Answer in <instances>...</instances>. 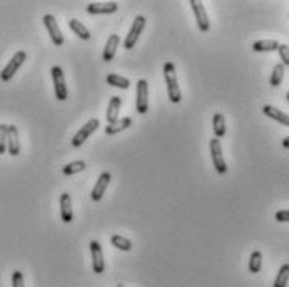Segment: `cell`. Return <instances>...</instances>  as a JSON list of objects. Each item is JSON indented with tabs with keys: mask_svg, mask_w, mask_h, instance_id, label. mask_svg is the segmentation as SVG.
Here are the masks:
<instances>
[{
	"mask_svg": "<svg viewBox=\"0 0 289 287\" xmlns=\"http://www.w3.org/2000/svg\"><path fill=\"white\" fill-rule=\"evenodd\" d=\"M86 167L87 165L84 160H74V162H70V164L62 167V174L64 176H75V174H79V172L86 170Z\"/></svg>",
	"mask_w": 289,
	"mask_h": 287,
	"instance_id": "obj_23",
	"label": "cell"
},
{
	"mask_svg": "<svg viewBox=\"0 0 289 287\" xmlns=\"http://www.w3.org/2000/svg\"><path fill=\"white\" fill-rule=\"evenodd\" d=\"M120 45V37L117 34H112L109 39H107V44L104 47V52H102V59L106 62H111L114 57H116L117 47Z\"/></svg>",
	"mask_w": 289,
	"mask_h": 287,
	"instance_id": "obj_15",
	"label": "cell"
},
{
	"mask_svg": "<svg viewBox=\"0 0 289 287\" xmlns=\"http://www.w3.org/2000/svg\"><path fill=\"white\" fill-rule=\"evenodd\" d=\"M12 287H23V276L20 271H15L12 274Z\"/></svg>",
	"mask_w": 289,
	"mask_h": 287,
	"instance_id": "obj_30",
	"label": "cell"
},
{
	"mask_svg": "<svg viewBox=\"0 0 289 287\" xmlns=\"http://www.w3.org/2000/svg\"><path fill=\"white\" fill-rule=\"evenodd\" d=\"M106 82L112 87L122 89V91H127V89L130 87V80L127 79V77L119 75V74H109L106 77Z\"/></svg>",
	"mask_w": 289,
	"mask_h": 287,
	"instance_id": "obj_19",
	"label": "cell"
},
{
	"mask_svg": "<svg viewBox=\"0 0 289 287\" xmlns=\"http://www.w3.org/2000/svg\"><path fill=\"white\" fill-rule=\"evenodd\" d=\"M191 9L194 12V17H196V22H197V27H199L201 32H207L211 23H209V17H207V12L204 9L202 2L199 0H191Z\"/></svg>",
	"mask_w": 289,
	"mask_h": 287,
	"instance_id": "obj_8",
	"label": "cell"
},
{
	"mask_svg": "<svg viewBox=\"0 0 289 287\" xmlns=\"http://www.w3.org/2000/svg\"><path fill=\"white\" fill-rule=\"evenodd\" d=\"M132 125V119L130 117H124V119H119L114 124L107 125L106 127V134L107 135H116L119 132H122V130H127Z\"/></svg>",
	"mask_w": 289,
	"mask_h": 287,
	"instance_id": "obj_18",
	"label": "cell"
},
{
	"mask_svg": "<svg viewBox=\"0 0 289 287\" xmlns=\"http://www.w3.org/2000/svg\"><path fill=\"white\" fill-rule=\"evenodd\" d=\"M276 220H278V222H289V209L276 212Z\"/></svg>",
	"mask_w": 289,
	"mask_h": 287,
	"instance_id": "obj_31",
	"label": "cell"
},
{
	"mask_svg": "<svg viewBox=\"0 0 289 287\" xmlns=\"http://www.w3.org/2000/svg\"><path fill=\"white\" fill-rule=\"evenodd\" d=\"M111 179H112L111 172H102V174L99 176L97 182H95L94 189H92V194H90L92 200L99 202L102 197H104L106 190H107V185H109V182H111Z\"/></svg>",
	"mask_w": 289,
	"mask_h": 287,
	"instance_id": "obj_12",
	"label": "cell"
},
{
	"mask_svg": "<svg viewBox=\"0 0 289 287\" xmlns=\"http://www.w3.org/2000/svg\"><path fill=\"white\" fill-rule=\"evenodd\" d=\"M69 27L72 28V32H74L79 39H82V40H89V39H90L89 28L84 25L82 22L77 20V19H70V20H69Z\"/></svg>",
	"mask_w": 289,
	"mask_h": 287,
	"instance_id": "obj_21",
	"label": "cell"
},
{
	"mask_svg": "<svg viewBox=\"0 0 289 287\" xmlns=\"http://www.w3.org/2000/svg\"><path fill=\"white\" fill-rule=\"evenodd\" d=\"M209 147H211V159H213V164L216 167V170H218V174L221 176L226 174L227 165H226L224 155H222V147H221L219 139H211Z\"/></svg>",
	"mask_w": 289,
	"mask_h": 287,
	"instance_id": "obj_6",
	"label": "cell"
},
{
	"mask_svg": "<svg viewBox=\"0 0 289 287\" xmlns=\"http://www.w3.org/2000/svg\"><path fill=\"white\" fill-rule=\"evenodd\" d=\"M286 99H287V102H289V91H287V94H286Z\"/></svg>",
	"mask_w": 289,
	"mask_h": 287,
	"instance_id": "obj_33",
	"label": "cell"
},
{
	"mask_svg": "<svg viewBox=\"0 0 289 287\" xmlns=\"http://www.w3.org/2000/svg\"><path fill=\"white\" fill-rule=\"evenodd\" d=\"M279 49L278 40H257L252 44V50L254 52H274Z\"/></svg>",
	"mask_w": 289,
	"mask_h": 287,
	"instance_id": "obj_22",
	"label": "cell"
},
{
	"mask_svg": "<svg viewBox=\"0 0 289 287\" xmlns=\"http://www.w3.org/2000/svg\"><path fill=\"white\" fill-rule=\"evenodd\" d=\"M144 27H146V17L137 15L134 19V22H132L127 37H125V42H124L125 49L127 50L134 49V45L137 44V40H139V37H141V34L144 32Z\"/></svg>",
	"mask_w": 289,
	"mask_h": 287,
	"instance_id": "obj_4",
	"label": "cell"
},
{
	"mask_svg": "<svg viewBox=\"0 0 289 287\" xmlns=\"http://www.w3.org/2000/svg\"><path fill=\"white\" fill-rule=\"evenodd\" d=\"M149 83L146 79H139L137 80V92H136V109L137 113H147L149 109Z\"/></svg>",
	"mask_w": 289,
	"mask_h": 287,
	"instance_id": "obj_5",
	"label": "cell"
},
{
	"mask_svg": "<svg viewBox=\"0 0 289 287\" xmlns=\"http://www.w3.org/2000/svg\"><path fill=\"white\" fill-rule=\"evenodd\" d=\"M164 79H166L169 100L172 104H179L180 100H182V94H180V87H179V82H177L176 65H174L172 62H166L164 64Z\"/></svg>",
	"mask_w": 289,
	"mask_h": 287,
	"instance_id": "obj_1",
	"label": "cell"
},
{
	"mask_svg": "<svg viewBox=\"0 0 289 287\" xmlns=\"http://www.w3.org/2000/svg\"><path fill=\"white\" fill-rule=\"evenodd\" d=\"M52 80H54V91H56V97L60 102H64V100H67V85H65V77H64V70L59 67V65H54L52 70Z\"/></svg>",
	"mask_w": 289,
	"mask_h": 287,
	"instance_id": "obj_3",
	"label": "cell"
},
{
	"mask_svg": "<svg viewBox=\"0 0 289 287\" xmlns=\"http://www.w3.org/2000/svg\"><path fill=\"white\" fill-rule=\"evenodd\" d=\"M213 129H214V135L216 139H221V137L226 135V119L221 112L214 113L213 117Z\"/></svg>",
	"mask_w": 289,
	"mask_h": 287,
	"instance_id": "obj_20",
	"label": "cell"
},
{
	"mask_svg": "<svg viewBox=\"0 0 289 287\" xmlns=\"http://www.w3.org/2000/svg\"><path fill=\"white\" fill-rule=\"evenodd\" d=\"M111 244L116 249L124 250V252H129V250L132 249V242L129 241L127 237H124V236H112L111 237Z\"/></svg>",
	"mask_w": 289,
	"mask_h": 287,
	"instance_id": "obj_24",
	"label": "cell"
},
{
	"mask_svg": "<svg viewBox=\"0 0 289 287\" xmlns=\"http://www.w3.org/2000/svg\"><path fill=\"white\" fill-rule=\"evenodd\" d=\"M261 267H262V254L259 250H254L249 257V272L257 274L261 271Z\"/></svg>",
	"mask_w": 289,
	"mask_h": 287,
	"instance_id": "obj_26",
	"label": "cell"
},
{
	"mask_svg": "<svg viewBox=\"0 0 289 287\" xmlns=\"http://www.w3.org/2000/svg\"><path fill=\"white\" fill-rule=\"evenodd\" d=\"M60 217L65 224L72 222L74 219V211H72V199H70V194L64 192L60 195Z\"/></svg>",
	"mask_w": 289,
	"mask_h": 287,
	"instance_id": "obj_14",
	"label": "cell"
},
{
	"mask_svg": "<svg viewBox=\"0 0 289 287\" xmlns=\"http://www.w3.org/2000/svg\"><path fill=\"white\" fill-rule=\"evenodd\" d=\"M25 59H27V53L23 52V50L15 52V53H14V57L10 59L9 64L5 65L2 72H0V79H2L4 82H9V80L12 79V77L15 75V72L22 67V64L25 62Z\"/></svg>",
	"mask_w": 289,
	"mask_h": 287,
	"instance_id": "obj_2",
	"label": "cell"
},
{
	"mask_svg": "<svg viewBox=\"0 0 289 287\" xmlns=\"http://www.w3.org/2000/svg\"><path fill=\"white\" fill-rule=\"evenodd\" d=\"M119 5L116 2H92L87 5V14L90 15H109L117 12Z\"/></svg>",
	"mask_w": 289,
	"mask_h": 287,
	"instance_id": "obj_11",
	"label": "cell"
},
{
	"mask_svg": "<svg viewBox=\"0 0 289 287\" xmlns=\"http://www.w3.org/2000/svg\"><path fill=\"white\" fill-rule=\"evenodd\" d=\"M287 280H289V264H284V266H281L278 276H276L274 287H286Z\"/></svg>",
	"mask_w": 289,
	"mask_h": 287,
	"instance_id": "obj_27",
	"label": "cell"
},
{
	"mask_svg": "<svg viewBox=\"0 0 289 287\" xmlns=\"http://www.w3.org/2000/svg\"><path fill=\"white\" fill-rule=\"evenodd\" d=\"M278 52H279L281 64L284 65V67H286V65H289V45H286V44H279Z\"/></svg>",
	"mask_w": 289,
	"mask_h": 287,
	"instance_id": "obj_29",
	"label": "cell"
},
{
	"mask_svg": "<svg viewBox=\"0 0 289 287\" xmlns=\"http://www.w3.org/2000/svg\"><path fill=\"white\" fill-rule=\"evenodd\" d=\"M7 149L10 155H19L20 154V140H19V130L15 125H9L7 132Z\"/></svg>",
	"mask_w": 289,
	"mask_h": 287,
	"instance_id": "obj_13",
	"label": "cell"
},
{
	"mask_svg": "<svg viewBox=\"0 0 289 287\" xmlns=\"http://www.w3.org/2000/svg\"><path fill=\"white\" fill-rule=\"evenodd\" d=\"M90 254H92V271L95 274H102L106 271V262H104V252L97 241L90 242Z\"/></svg>",
	"mask_w": 289,
	"mask_h": 287,
	"instance_id": "obj_10",
	"label": "cell"
},
{
	"mask_svg": "<svg viewBox=\"0 0 289 287\" xmlns=\"http://www.w3.org/2000/svg\"><path fill=\"white\" fill-rule=\"evenodd\" d=\"M262 112H264V116L274 119V121L279 122L281 125H286V127H289V113L276 109V107H273V105H264Z\"/></svg>",
	"mask_w": 289,
	"mask_h": 287,
	"instance_id": "obj_17",
	"label": "cell"
},
{
	"mask_svg": "<svg viewBox=\"0 0 289 287\" xmlns=\"http://www.w3.org/2000/svg\"><path fill=\"white\" fill-rule=\"evenodd\" d=\"M44 25H45L47 32H49V35H50L54 45H57V47L62 45L64 44V35H62V32H60L56 17L50 15V14H45L44 15Z\"/></svg>",
	"mask_w": 289,
	"mask_h": 287,
	"instance_id": "obj_9",
	"label": "cell"
},
{
	"mask_svg": "<svg viewBox=\"0 0 289 287\" xmlns=\"http://www.w3.org/2000/svg\"><path fill=\"white\" fill-rule=\"evenodd\" d=\"M120 105H122V97H119V95H114V97H111V102H109L107 113H106V119H107V122H109V125L114 124L116 121H119Z\"/></svg>",
	"mask_w": 289,
	"mask_h": 287,
	"instance_id": "obj_16",
	"label": "cell"
},
{
	"mask_svg": "<svg viewBox=\"0 0 289 287\" xmlns=\"http://www.w3.org/2000/svg\"><path fill=\"white\" fill-rule=\"evenodd\" d=\"M97 129H99V119H90L89 122H86V124L82 125L79 132L74 135V139H72V146H74L75 149L81 147L82 144L86 142Z\"/></svg>",
	"mask_w": 289,
	"mask_h": 287,
	"instance_id": "obj_7",
	"label": "cell"
},
{
	"mask_svg": "<svg viewBox=\"0 0 289 287\" xmlns=\"http://www.w3.org/2000/svg\"><path fill=\"white\" fill-rule=\"evenodd\" d=\"M282 79H284V65H282V64H276L274 69H273V74H271L269 83L273 87H279Z\"/></svg>",
	"mask_w": 289,
	"mask_h": 287,
	"instance_id": "obj_25",
	"label": "cell"
},
{
	"mask_svg": "<svg viewBox=\"0 0 289 287\" xmlns=\"http://www.w3.org/2000/svg\"><path fill=\"white\" fill-rule=\"evenodd\" d=\"M282 147H284V149H289V137H286V139H282Z\"/></svg>",
	"mask_w": 289,
	"mask_h": 287,
	"instance_id": "obj_32",
	"label": "cell"
},
{
	"mask_svg": "<svg viewBox=\"0 0 289 287\" xmlns=\"http://www.w3.org/2000/svg\"><path fill=\"white\" fill-rule=\"evenodd\" d=\"M7 132H9V125L0 124V155L7 151Z\"/></svg>",
	"mask_w": 289,
	"mask_h": 287,
	"instance_id": "obj_28",
	"label": "cell"
}]
</instances>
